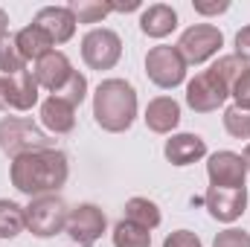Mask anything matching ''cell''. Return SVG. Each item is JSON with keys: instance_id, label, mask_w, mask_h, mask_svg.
Returning <instances> with one entry per match:
<instances>
[{"instance_id": "obj_1", "label": "cell", "mask_w": 250, "mask_h": 247, "mask_svg": "<svg viewBox=\"0 0 250 247\" xmlns=\"http://www.w3.org/2000/svg\"><path fill=\"white\" fill-rule=\"evenodd\" d=\"M67 175H70V163H67V154L59 148L23 154V157L12 160V169H9L12 186L29 198L56 195V189L67 184Z\"/></svg>"}, {"instance_id": "obj_2", "label": "cell", "mask_w": 250, "mask_h": 247, "mask_svg": "<svg viewBox=\"0 0 250 247\" xmlns=\"http://www.w3.org/2000/svg\"><path fill=\"white\" fill-rule=\"evenodd\" d=\"M93 117L96 125L120 134L128 131L134 117H137V90L134 84H128L125 79H105L99 82L96 93H93Z\"/></svg>"}, {"instance_id": "obj_3", "label": "cell", "mask_w": 250, "mask_h": 247, "mask_svg": "<svg viewBox=\"0 0 250 247\" xmlns=\"http://www.w3.org/2000/svg\"><path fill=\"white\" fill-rule=\"evenodd\" d=\"M44 148H53V140L35 123L21 120V117L0 120V151L9 154L12 160L32 154V151H44Z\"/></svg>"}, {"instance_id": "obj_4", "label": "cell", "mask_w": 250, "mask_h": 247, "mask_svg": "<svg viewBox=\"0 0 250 247\" xmlns=\"http://www.w3.org/2000/svg\"><path fill=\"white\" fill-rule=\"evenodd\" d=\"M23 218H26V230L32 236L50 239V236L67 230L70 206L59 195H38V198L29 201V206H23Z\"/></svg>"}, {"instance_id": "obj_5", "label": "cell", "mask_w": 250, "mask_h": 247, "mask_svg": "<svg viewBox=\"0 0 250 247\" xmlns=\"http://www.w3.org/2000/svg\"><path fill=\"white\" fill-rule=\"evenodd\" d=\"M146 76L163 90L178 87L187 79V62L178 53V47H169V44L151 47L148 56H146Z\"/></svg>"}, {"instance_id": "obj_6", "label": "cell", "mask_w": 250, "mask_h": 247, "mask_svg": "<svg viewBox=\"0 0 250 247\" xmlns=\"http://www.w3.org/2000/svg\"><path fill=\"white\" fill-rule=\"evenodd\" d=\"M82 59L90 70H111L123 59V38L114 29H90L82 38Z\"/></svg>"}, {"instance_id": "obj_7", "label": "cell", "mask_w": 250, "mask_h": 247, "mask_svg": "<svg viewBox=\"0 0 250 247\" xmlns=\"http://www.w3.org/2000/svg\"><path fill=\"white\" fill-rule=\"evenodd\" d=\"M224 44V35L218 26L212 23H195L178 41V53L184 56L187 64H204L207 59H212Z\"/></svg>"}, {"instance_id": "obj_8", "label": "cell", "mask_w": 250, "mask_h": 247, "mask_svg": "<svg viewBox=\"0 0 250 247\" xmlns=\"http://www.w3.org/2000/svg\"><path fill=\"white\" fill-rule=\"evenodd\" d=\"M230 96V87L212 73V70H204L198 73L192 82L187 84V105L198 114H209V111H218Z\"/></svg>"}, {"instance_id": "obj_9", "label": "cell", "mask_w": 250, "mask_h": 247, "mask_svg": "<svg viewBox=\"0 0 250 247\" xmlns=\"http://www.w3.org/2000/svg\"><path fill=\"white\" fill-rule=\"evenodd\" d=\"M105 227H108V218H105V212L96 204H79L76 209H70L67 236L79 247H93L102 239Z\"/></svg>"}, {"instance_id": "obj_10", "label": "cell", "mask_w": 250, "mask_h": 247, "mask_svg": "<svg viewBox=\"0 0 250 247\" xmlns=\"http://www.w3.org/2000/svg\"><path fill=\"white\" fill-rule=\"evenodd\" d=\"M207 175H209V186L242 189L248 181V166H245L242 154H236V151H215L207 163Z\"/></svg>"}, {"instance_id": "obj_11", "label": "cell", "mask_w": 250, "mask_h": 247, "mask_svg": "<svg viewBox=\"0 0 250 247\" xmlns=\"http://www.w3.org/2000/svg\"><path fill=\"white\" fill-rule=\"evenodd\" d=\"M204 204H207V209H209V215H212L215 221L230 224V221H236V218L245 212V206H248V189H245V186H242V189L209 186L207 195H204Z\"/></svg>"}, {"instance_id": "obj_12", "label": "cell", "mask_w": 250, "mask_h": 247, "mask_svg": "<svg viewBox=\"0 0 250 247\" xmlns=\"http://www.w3.org/2000/svg\"><path fill=\"white\" fill-rule=\"evenodd\" d=\"M73 73H76V70H73L70 59L64 56L62 50L47 53L41 62H35V70H32V76H35L38 87H44V90H50V93H59L64 84L70 82V76H73Z\"/></svg>"}, {"instance_id": "obj_13", "label": "cell", "mask_w": 250, "mask_h": 247, "mask_svg": "<svg viewBox=\"0 0 250 247\" xmlns=\"http://www.w3.org/2000/svg\"><path fill=\"white\" fill-rule=\"evenodd\" d=\"M32 23L41 26L53 38V44H64V41H70L76 35V18H73V12L67 6H44V9H38Z\"/></svg>"}, {"instance_id": "obj_14", "label": "cell", "mask_w": 250, "mask_h": 247, "mask_svg": "<svg viewBox=\"0 0 250 247\" xmlns=\"http://www.w3.org/2000/svg\"><path fill=\"white\" fill-rule=\"evenodd\" d=\"M181 123V105L172 96H157L146 108V125L154 134H172Z\"/></svg>"}, {"instance_id": "obj_15", "label": "cell", "mask_w": 250, "mask_h": 247, "mask_svg": "<svg viewBox=\"0 0 250 247\" xmlns=\"http://www.w3.org/2000/svg\"><path fill=\"white\" fill-rule=\"evenodd\" d=\"M163 154L172 166H189V163H195L207 154V143L198 134H175V137L166 140Z\"/></svg>"}, {"instance_id": "obj_16", "label": "cell", "mask_w": 250, "mask_h": 247, "mask_svg": "<svg viewBox=\"0 0 250 247\" xmlns=\"http://www.w3.org/2000/svg\"><path fill=\"white\" fill-rule=\"evenodd\" d=\"M41 123L53 134H70L76 128V108L59 96H50L41 105Z\"/></svg>"}, {"instance_id": "obj_17", "label": "cell", "mask_w": 250, "mask_h": 247, "mask_svg": "<svg viewBox=\"0 0 250 247\" xmlns=\"http://www.w3.org/2000/svg\"><path fill=\"white\" fill-rule=\"evenodd\" d=\"M15 47L18 53L23 56V62H41L47 53H53V38L41 29V26H23L18 35H15Z\"/></svg>"}, {"instance_id": "obj_18", "label": "cell", "mask_w": 250, "mask_h": 247, "mask_svg": "<svg viewBox=\"0 0 250 247\" xmlns=\"http://www.w3.org/2000/svg\"><path fill=\"white\" fill-rule=\"evenodd\" d=\"M178 26V12L166 3H154L143 12L140 18V29L148 35V38H166L172 29Z\"/></svg>"}, {"instance_id": "obj_19", "label": "cell", "mask_w": 250, "mask_h": 247, "mask_svg": "<svg viewBox=\"0 0 250 247\" xmlns=\"http://www.w3.org/2000/svg\"><path fill=\"white\" fill-rule=\"evenodd\" d=\"M12 79V108L15 111H29L38 102V82L32 76V70H23Z\"/></svg>"}, {"instance_id": "obj_20", "label": "cell", "mask_w": 250, "mask_h": 247, "mask_svg": "<svg viewBox=\"0 0 250 247\" xmlns=\"http://www.w3.org/2000/svg\"><path fill=\"white\" fill-rule=\"evenodd\" d=\"M125 218L146 227V230H154L160 224V206L154 201H148V198H131L125 204Z\"/></svg>"}, {"instance_id": "obj_21", "label": "cell", "mask_w": 250, "mask_h": 247, "mask_svg": "<svg viewBox=\"0 0 250 247\" xmlns=\"http://www.w3.org/2000/svg\"><path fill=\"white\" fill-rule=\"evenodd\" d=\"M114 247H151V230L123 218L114 227Z\"/></svg>"}, {"instance_id": "obj_22", "label": "cell", "mask_w": 250, "mask_h": 247, "mask_svg": "<svg viewBox=\"0 0 250 247\" xmlns=\"http://www.w3.org/2000/svg\"><path fill=\"white\" fill-rule=\"evenodd\" d=\"M26 227V218H23V206H18L15 201H0V239H15L21 236Z\"/></svg>"}, {"instance_id": "obj_23", "label": "cell", "mask_w": 250, "mask_h": 247, "mask_svg": "<svg viewBox=\"0 0 250 247\" xmlns=\"http://www.w3.org/2000/svg\"><path fill=\"white\" fill-rule=\"evenodd\" d=\"M67 9L73 12L76 23H99L105 15H111V3H102V0H70Z\"/></svg>"}, {"instance_id": "obj_24", "label": "cell", "mask_w": 250, "mask_h": 247, "mask_svg": "<svg viewBox=\"0 0 250 247\" xmlns=\"http://www.w3.org/2000/svg\"><path fill=\"white\" fill-rule=\"evenodd\" d=\"M0 70H3V76H18V73L26 70L23 56L15 47V38H9V35L0 38Z\"/></svg>"}, {"instance_id": "obj_25", "label": "cell", "mask_w": 250, "mask_h": 247, "mask_svg": "<svg viewBox=\"0 0 250 247\" xmlns=\"http://www.w3.org/2000/svg\"><path fill=\"white\" fill-rule=\"evenodd\" d=\"M224 128L236 140H250V111L239 108V105H230L224 111Z\"/></svg>"}, {"instance_id": "obj_26", "label": "cell", "mask_w": 250, "mask_h": 247, "mask_svg": "<svg viewBox=\"0 0 250 247\" xmlns=\"http://www.w3.org/2000/svg\"><path fill=\"white\" fill-rule=\"evenodd\" d=\"M209 70H212V73H215V76H218V79H221V82H224V84H227L230 90H233L236 79H239V76H242V73L248 70V64L242 62L239 56H221L218 62L209 67Z\"/></svg>"}, {"instance_id": "obj_27", "label": "cell", "mask_w": 250, "mask_h": 247, "mask_svg": "<svg viewBox=\"0 0 250 247\" xmlns=\"http://www.w3.org/2000/svg\"><path fill=\"white\" fill-rule=\"evenodd\" d=\"M53 96H59V99H64V102H70L73 108H79V105L84 102V96H87V79H84L82 73H73L70 82L64 84L59 93H53Z\"/></svg>"}, {"instance_id": "obj_28", "label": "cell", "mask_w": 250, "mask_h": 247, "mask_svg": "<svg viewBox=\"0 0 250 247\" xmlns=\"http://www.w3.org/2000/svg\"><path fill=\"white\" fill-rule=\"evenodd\" d=\"M212 247H250V233H245V230H236V227L221 230V233L215 236Z\"/></svg>"}, {"instance_id": "obj_29", "label": "cell", "mask_w": 250, "mask_h": 247, "mask_svg": "<svg viewBox=\"0 0 250 247\" xmlns=\"http://www.w3.org/2000/svg\"><path fill=\"white\" fill-rule=\"evenodd\" d=\"M230 96H236V105H239V108H248V111H250V67L239 76V79H236V84H233Z\"/></svg>"}, {"instance_id": "obj_30", "label": "cell", "mask_w": 250, "mask_h": 247, "mask_svg": "<svg viewBox=\"0 0 250 247\" xmlns=\"http://www.w3.org/2000/svg\"><path fill=\"white\" fill-rule=\"evenodd\" d=\"M163 247H204V245H201V239H198L195 233H189V230H175V233L166 236Z\"/></svg>"}, {"instance_id": "obj_31", "label": "cell", "mask_w": 250, "mask_h": 247, "mask_svg": "<svg viewBox=\"0 0 250 247\" xmlns=\"http://www.w3.org/2000/svg\"><path fill=\"white\" fill-rule=\"evenodd\" d=\"M233 56H239L245 64L250 62V26L239 29V35H236V53Z\"/></svg>"}, {"instance_id": "obj_32", "label": "cell", "mask_w": 250, "mask_h": 247, "mask_svg": "<svg viewBox=\"0 0 250 247\" xmlns=\"http://www.w3.org/2000/svg\"><path fill=\"white\" fill-rule=\"evenodd\" d=\"M9 108H12V79L0 76V111H9Z\"/></svg>"}, {"instance_id": "obj_33", "label": "cell", "mask_w": 250, "mask_h": 247, "mask_svg": "<svg viewBox=\"0 0 250 247\" xmlns=\"http://www.w3.org/2000/svg\"><path fill=\"white\" fill-rule=\"evenodd\" d=\"M227 9H230L227 0H221V3H195V12H198V15H221V12H227Z\"/></svg>"}, {"instance_id": "obj_34", "label": "cell", "mask_w": 250, "mask_h": 247, "mask_svg": "<svg viewBox=\"0 0 250 247\" xmlns=\"http://www.w3.org/2000/svg\"><path fill=\"white\" fill-rule=\"evenodd\" d=\"M6 29H9V15H6V12L0 9V38L6 35Z\"/></svg>"}, {"instance_id": "obj_35", "label": "cell", "mask_w": 250, "mask_h": 247, "mask_svg": "<svg viewBox=\"0 0 250 247\" xmlns=\"http://www.w3.org/2000/svg\"><path fill=\"white\" fill-rule=\"evenodd\" d=\"M242 160H245V166H248V172H250V145L245 148V154H242Z\"/></svg>"}]
</instances>
